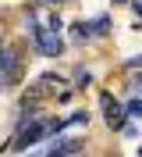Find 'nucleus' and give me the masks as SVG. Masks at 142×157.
<instances>
[{"label":"nucleus","instance_id":"obj_1","mask_svg":"<svg viewBox=\"0 0 142 157\" xmlns=\"http://www.w3.org/2000/svg\"><path fill=\"white\" fill-rule=\"evenodd\" d=\"M32 36H36L39 54H46V57H57V54L64 50L60 18H53V14H36V18H32Z\"/></svg>","mask_w":142,"mask_h":157},{"label":"nucleus","instance_id":"obj_2","mask_svg":"<svg viewBox=\"0 0 142 157\" xmlns=\"http://www.w3.org/2000/svg\"><path fill=\"white\" fill-rule=\"evenodd\" d=\"M53 132H60V121H43V118H36L32 125L18 128V136L11 139V150H25V147H32V143H39L43 136H53Z\"/></svg>","mask_w":142,"mask_h":157},{"label":"nucleus","instance_id":"obj_3","mask_svg":"<svg viewBox=\"0 0 142 157\" xmlns=\"http://www.w3.org/2000/svg\"><path fill=\"white\" fill-rule=\"evenodd\" d=\"M18 71H21L18 54H14V50H4V54H0V89L14 86V82H18Z\"/></svg>","mask_w":142,"mask_h":157},{"label":"nucleus","instance_id":"obj_4","mask_svg":"<svg viewBox=\"0 0 142 157\" xmlns=\"http://www.w3.org/2000/svg\"><path fill=\"white\" fill-rule=\"evenodd\" d=\"M100 104H103L107 125H110V128H124V104H117L110 93H103V97H100Z\"/></svg>","mask_w":142,"mask_h":157},{"label":"nucleus","instance_id":"obj_5","mask_svg":"<svg viewBox=\"0 0 142 157\" xmlns=\"http://www.w3.org/2000/svg\"><path fill=\"white\" fill-rule=\"evenodd\" d=\"M78 150H82V139H57L46 150V157H75Z\"/></svg>","mask_w":142,"mask_h":157},{"label":"nucleus","instance_id":"obj_6","mask_svg":"<svg viewBox=\"0 0 142 157\" xmlns=\"http://www.w3.org/2000/svg\"><path fill=\"white\" fill-rule=\"evenodd\" d=\"M89 29H93V32H100V36H103V32L110 29V18H107V14H100V18H96L93 25H89Z\"/></svg>","mask_w":142,"mask_h":157},{"label":"nucleus","instance_id":"obj_7","mask_svg":"<svg viewBox=\"0 0 142 157\" xmlns=\"http://www.w3.org/2000/svg\"><path fill=\"white\" fill-rule=\"evenodd\" d=\"M75 82H78V86H89V82H93V75H89V71H75Z\"/></svg>","mask_w":142,"mask_h":157},{"label":"nucleus","instance_id":"obj_8","mask_svg":"<svg viewBox=\"0 0 142 157\" xmlns=\"http://www.w3.org/2000/svg\"><path fill=\"white\" fill-rule=\"evenodd\" d=\"M124 111H132V114H142V100H132V104H124Z\"/></svg>","mask_w":142,"mask_h":157},{"label":"nucleus","instance_id":"obj_9","mask_svg":"<svg viewBox=\"0 0 142 157\" xmlns=\"http://www.w3.org/2000/svg\"><path fill=\"white\" fill-rule=\"evenodd\" d=\"M135 89H139V93H142V75H135Z\"/></svg>","mask_w":142,"mask_h":157},{"label":"nucleus","instance_id":"obj_10","mask_svg":"<svg viewBox=\"0 0 142 157\" xmlns=\"http://www.w3.org/2000/svg\"><path fill=\"white\" fill-rule=\"evenodd\" d=\"M135 14H139V18H142V0H139V4H135Z\"/></svg>","mask_w":142,"mask_h":157},{"label":"nucleus","instance_id":"obj_11","mask_svg":"<svg viewBox=\"0 0 142 157\" xmlns=\"http://www.w3.org/2000/svg\"><path fill=\"white\" fill-rule=\"evenodd\" d=\"M114 4H121V0H114Z\"/></svg>","mask_w":142,"mask_h":157}]
</instances>
